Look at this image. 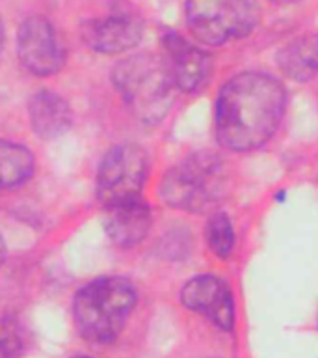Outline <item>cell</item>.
Instances as JSON below:
<instances>
[{"label":"cell","mask_w":318,"mask_h":358,"mask_svg":"<svg viewBox=\"0 0 318 358\" xmlns=\"http://www.w3.org/2000/svg\"><path fill=\"white\" fill-rule=\"evenodd\" d=\"M287 108V90L268 73L245 71L223 84L216 99V134L233 151H251L272 138Z\"/></svg>","instance_id":"6da1fadb"},{"label":"cell","mask_w":318,"mask_h":358,"mask_svg":"<svg viewBox=\"0 0 318 358\" xmlns=\"http://www.w3.org/2000/svg\"><path fill=\"white\" fill-rule=\"evenodd\" d=\"M136 304V289L127 278L105 276L84 285L73 301V319L86 341H116Z\"/></svg>","instance_id":"7a4b0ae2"},{"label":"cell","mask_w":318,"mask_h":358,"mask_svg":"<svg viewBox=\"0 0 318 358\" xmlns=\"http://www.w3.org/2000/svg\"><path fill=\"white\" fill-rule=\"evenodd\" d=\"M114 84L139 122L158 123L172 108L173 83L164 62L155 56L136 55L119 62Z\"/></svg>","instance_id":"3957f363"},{"label":"cell","mask_w":318,"mask_h":358,"mask_svg":"<svg viewBox=\"0 0 318 358\" xmlns=\"http://www.w3.org/2000/svg\"><path fill=\"white\" fill-rule=\"evenodd\" d=\"M225 178L223 162L216 155L197 153L162 178L160 196L173 209L201 213L222 198Z\"/></svg>","instance_id":"277c9868"},{"label":"cell","mask_w":318,"mask_h":358,"mask_svg":"<svg viewBox=\"0 0 318 358\" xmlns=\"http://www.w3.org/2000/svg\"><path fill=\"white\" fill-rule=\"evenodd\" d=\"M184 13L194 38L214 47L245 38L261 21L257 0H186Z\"/></svg>","instance_id":"5b68a950"},{"label":"cell","mask_w":318,"mask_h":358,"mask_svg":"<svg viewBox=\"0 0 318 358\" xmlns=\"http://www.w3.org/2000/svg\"><path fill=\"white\" fill-rule=\"evenodd\" d=\"M149 172V159L139 145L112 148L97 172V198L105 207L138 200Z\"/></svg>","instance_id":"8992f818"},{"label":"cell","mask_w":318,"mask_h":358,"mask_svg":"<svg viewBox=\"0 0 318 358\" xmlns=\"http://www.w3.org/2000/svg\"><path fill=\"white\" fill-rule=\"evenodd\" d=\"M17 55L22 67L38 77L54 75L66 62V49L54 27L39 15L28 17L19 28Z\"/></svg>","instance_id":"52a82bcc"},{"label":"cell","mask_w":318,"mask_h":358,"mask_svg":"<svg viewBox=\"0 0 318 358\" xmlns=\"http://www.w3.org/2000/svg\"><path fill=\"white\" fill-rule=\"evenodd\" d=\"M164 66L175 88L192 94L197 92L211 77V56L175 32H166L162 38Z\"/></svg>","instance_id":"ba28073f"},{"label":"cell","mask_w":318,"mask_h":358,"mask_svg":"<svg viewBox=\"0 0 318 358\" xmlns=\"http://www.w3.org/2000/svg\"><path fill=\"white\" fill-rule=\"evenodd\" d=\"M181 302L211 321L216 329L231 330L234 324L233 293L223 280L201 274L188 280L181 289Z\"/></svg>","instance_id":"9c48e42d"},{"label":"cell","mask_w":318,"mask_h":358,"mask_svg":"<svg viewBox=\"0 0 318 358\" xmlns=\"http://www.w3.org/2000/svg\"><path fill=\"white\" fill-rule=\"evenodd\" d=\"M144 36V24L130 13H110L84 22L86 47L100 55H121L134 49Z\"/></svg>","instance_id":"30bf717a"},{"label":"cell","mask_w":318,"mask_h":358,"mask_svg":"<svg viewBox=\"0 0 318 358\" xmlns=\"http://www.w3.org/2000/svg\"><path fill=\"white\" fill-rule=\"evenodd\" d=\"M105 229L116 245L134 246L145 239L151 229V209L139 200L106 207Z\"/></svg>","instance_id":"8fae6325"},{"label":"cell","mask_w":318,"mask_h":358,"mask_svg":"<svg viewBox=\"0 0 318 358\" xmlns=\"http://www.w3.org/2000/svg\"><path fill=\"white\" fill-rule=\"evenodd\" d=\"M28 116L33 133L43 140H52L66 133L73 120L67 101L50 90H39L32 95L28 103Z\"/></svg>","instance_id":"7c38bea8"},{"label":"cell","mask_w":318,"mask_h":358,"mask_svg":"<svg viewBox=\"0 0 318 358\" xmlns=\"http://www.w3.org/2000/svg\"><path fill=\"white\" fill-rule=\"evenodd\" d=\"M278 66L292 80L305 83L318 75V34L292 39L278 52Z\"/></svg>","instance_id":"4fadbf2b"},{"label":"cell","mask_w":318,"mask_h":358,"mask_svg":"<svg viewBox=\"0 0 318 358\" xmlns=\"http://www.w3.org/2000/svg\"><path fill=\"white\" fill-rule=\"evenodd\" d=\"M36 159L21 144L0 142V190L24 183L33 173Z\"/></svg>","instance_id":"5bb4252c"},{"label":"cell","mask_w":318,"mask_h":358,"mask_svg":"<svg viewBox=\"0 0 318 358\" xmlns=\"http://www.w3.org/2000/svg\"><path fill=\"white\" fill-rule=\"evenodd\" d=\"M206 243L214 256L229 257L234 248V229L225 213H214L206 224Z\"/></svg>","instance_id":"9a60e30c"},{"label":"cell","mask_w":318,"mask_h":358,"mask_svg":"<svg viewBox=\"0 0 318 358\" xmlns=\"http://www.w3.org/2000/svg\"><path fill=\"white\" fill-rule=\"evenodd\" d=\"M24 349V336L19 321L13 317L0 319V358H19Z\"/></svg>","instance_id":"2e32d148"},{"label":"cell","mask_w":318,"mask_h":358,"mask_svg":"<svg viewBox=\"0 0 318 358\" xmlns=\"http://www.w3.org/2000/svg\"><path fill=\"white\" fill-rule=\"evenodd\" d=\"M6 259V243H4V237L0 234V265L4 263Z\"/></svg>","instance_id":"e0dca14e"},{"label":"cell","mask_w":318,"mask_h":358,"mask_svg":"<svg viewBox=\"0 0 318 358\" xmlns=\"http://www.w3.org/2000/svg\"><path fill=\"white\" fill-rule=\"evenodd\" d=\"M272 2H278V4H292V2H298V0H272Z\"/></svg>","instance_id":"ac0fdd59"},{"label":"cell","mask_w":318,"mask_h":358,"mask_svg":"<svg viewBox=\"0 0 318 358\" xmlns=\"http://www.w3.org/2000/svg\"><path fill=\"white\" fill-rule=\"evenodd\" d=\"M2 39H4V30H2V21H0V47H2Z\"/></svg>","instance_id":"d6986e66"},{"label":"cell","mask_w":318,"mask_h":358,"mask_svg":"<svg viewBox=\"0 0 318 358\" xmlns=\"http://www.w3.org/2000/svg\"><path fill=\"white\" fill-rule=\"evenodd\" d=\"M80 358H88V357H80Z\"/></svg>","instance_id":"ffe728a7"}]
</instances>
